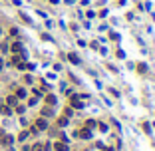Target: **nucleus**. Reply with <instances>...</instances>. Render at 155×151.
Segmentation results:
<instances>
[{
  "mask_svg": "<svg viewBox=\"0 0 155 151\" xmlns=\"http://www.w3.org/2000/svg\"><path fill=\"white\" fill-rule=\"evenodd\" d=\"M0 143H2V145H6V147H8V145H10V143H12V137H10V135H8V133H4V131H0Z\"/></svg>",
  "mask_w": 155,
  "mask_h": 151,
  "instance_id": "nucleus-1",
  "label": "nucleus"
},
{
  "mask_svg": "<svg viewBox=\"0 0 155 151\" xmlns=\"http://www.w3.org/2000/svg\"><path fill=\"white\" fill-rule=\"evenodd\" d=\"M70 104H72V108H78V110H82V108H84V104H82V100H80L78 96H72Z\"/></svg>",
  "mask_w": 155,
  "mask_h": 151,
  "instance_id": "nucleus-2",
  "label": "nucleus"
},
{
  "mask_svg": "<svg viewBox=\"0 0 155 151\" xmlns=\"http://www.w3.org/2000/svg\"><path fill=\"white\" fill-rule=\"evenodd\" d=\"M34 127H36V129H48V121H46V119H44V117H38V121H36V125H34Z\"/></svg>",
  "mask_w": 155,
  "mask_h": 151,
  "instance_id": "nucleus-3",
  "label": "nucleus"
},
{
  "mask_svg": "<svg viewBox=\"0 0 155 151\" xmlns=\"http://www.w3.org/2000/svg\"><path fill=\"white\" fill-rule=\"evenodd\" d=\"M16 104H18V98L16 96H8L6 98V106L8 108H16Z\"/></svg>",
  "mask_w": 155,
  "mask_h": 151,
  "instance_id": "nucleus-4",
  "label": "nucleus"
},
{
  "mask_svg": "<svg viewBox=\"0 0 155 151\" xmlns=\"http://www.w3.org/2000/svg\"><path fill=\"white\" fill-rule=\"evenodd\" d=\"M0 113H4V115H10V113H12V110H10V108H8L4 102H0Z\"/></svg>",
  "mask_w": 155,
  "mask_h": 151,
  "instance_id": "nucleus-5",
  "label": "nucleus"
},
{
  "mask_svg": "<svg viewBox=\"0 0 155 151\" xmlns=\"http://www.w3.org/2000/svg\"><path fill=\"white\" fill-rule=\"evenodd\" d=\"M78 135H80V137H82V139H90V137H92V131H90V129H88V127H86V129H82V131H80V133H78Z\"/></svg>",
  "mask_w": 155,
  "mask_h": 151,
  "instance_id": "nucleus-6",
  "label": "nucleus"
},
{
  "mask_svg": "<svg viewBox=\"0 0 155 151\" xmlns=\"http://www.w3.org/2000/svg\"><path fill=\"white\" fill-rule=\"evenodd\" d=\"M12 52H14V54H22V44H20V42H14V44H12Z\"/></svg>",
  "mask_w": 155,
  "mask_h": 151,
  "instance_id": "nucleus-7",
  "label": "nucleus"
},
{
  "mask_svg": "<svg viewBox=\"0 0 155 151\" xmlns=\"http://www.w3.org/2000/svg\"><path fill=\"white\" fill-rule=\"evenodd\" d=\"M54 149H56V151H68V145H66L64 141H60V143L54 145Z\"/></svg>",
  "mask_w": 155,
  "mask_h": 151,
  "instance_id": "nucleus-8",
  "label": "nucleus"
},
{
  "mask_svg": "<svg viewBox=\"0 0 155 151\" xmlns=\"http://www.w3.org/2000/svg\"><path fill=\"white\" fill-rule=\"evenodd\" d=\"M68 60H70L72 64H80V58H78V54H74V52H72V54H68Z\"/></svg>",
  "mask_w": 155,
  "mask_h": 151,
  "instance_id": "nucleus-9",
  "label": "nucleus"
},
{
  "mask_svg": "<svg viewBox=\"0 0 155 151\" xmlns=\"http://www.w3.org/2000/svg\"><path fill=\"white\" fill-rule=\"evenodd\" d=\"M46 104H48V106H56V96H52V94L46 96Z\"/></svg>",
  "mask_w": 155,
  "mask_h": 151,
  "instance_id": "nucleus-10",
  "label": "nucleus"
},
{
  "mask_svg": "<svg viewBox=\"0 0 155 151\" xmlns=\"http://www.w3.org/2000/svg\"><path fill=\"white\" fill-rule=\"evenodd\" d=\"M58 125H60V127H64V125H68V117H64V115H62V117L58 119Z\"/></svg>",
  "mask_w": 155,
  "mask_h": 151,
  "instance_id": "nucleus-11",
  "label": "nucleus"
},
{
  "mask_svg": "<svg viewBox=\"0 0 155 151\" xmlns=\"http://www.w3.org/2000/svg\"><path fill=\"white\" fill-rule=\"evenodd\" d=\"M137 70H139V74H145V72H147V64H139Z\"/></svg>",
  "mask_w": 155,
  "mask_h": 151,
  "instance_id": "nucleus-12",
  "label": "nucleus"
},
{
  "mask_svg": "<svg viewBox=\"0 0 155 151\" xmlns=\"http://www.w3.org/2000/svg\"><path fill=\"white\" fill-rule=\"evenodd\" d=\"M24 96H26V90L18 88V90H16V98H24Z\"/></svg>",
  "mask_w": 155,
  "mask_h": 151,
  "instance_id": "nucleus-13",
  "label": "nucleus"
},
{
  "mask_svg": "<svg viewBox=\"0 0 155 151\" xmlns=\"http://www.w3.org/2000/svg\"><path fill=\"white\" fill-rule=\"evenodd\" d=\"M30 151H44V147H42V143H36V145L30 147Z\"/></svg>",
  "mask_w": 155,
  "mask_h": 151,
  "instance_id": "nucleus-14",
  "label": "nucleus"
},
{
  "mask_svg": "<svg viewBox=\"0 0 155 151\" xmlns=\"http://www.w3.org/2000/svg\"><path fill=\"white\" fill-rule=\"evenodd\" d=\"M86 127H88V129L96 127V121H94V119H88V121H86Z\"/></svg>",
  "mask_w": 155,
  "mask_h": 151,
  "instance_id": "nucleus-15",
  "label": "nucleus"
},
{
  "mask_svg": "<svg viewBox=\"0 0 155 151\" xmlns=\"http://www.w3.org/2000/svg\"><path fill=\"white\" fill-rule=\"evenodd\" d=\"M28 135H30V133H28V131H22V133H20V135H18V139H20V141H24V139H26V137H28Z\"/></svg>",
  "mask_w": 155,
  "mask_h": 151,
  "instance_id": "nucleus-16",
  "label": "nucleus"
},
{
  "mask_svg": "<svg viewBox=\"0 0 155 151\" xmlns=\"http://www.w3.org/2000/svg\"><path fill=\"white\" fill-rule=\"evenodd\" d=\"M42 115H52V110H50V108H44V110H42Z\"/></svg>",
  "mask_w": 155,
  "mask_h": 151,
  "instance_id": "nucleus-17",
  "label": "nucleus"
},
{
  "mask_svg": "<svg viewBox=\"0 0 155 151\" xmlns=\"http://www.w3.org/2000/svg\"><path fill=\"white\" fill-rule=\"evenodd\" d=\"M2 66H4V62H2V60H0V70H2Z\"/></svg>",
  "mask_w": 155,
  "mask_h": 151,
  "instance_id": "nucleus-18",
  "label": "nucleus"
},
{
  "mask_svg": "<svg viewBox=\"0 0 155 151\" xmlns=\"http://www.w3.org/2000/svg\"><path fill=\"white\" fill-rule=\"evenodd\" d=\"M0 34H2V30H0Z\"/></svg>",
  "mask_w": 155,
  "mask_h": 151,
  "instance_id": "nucleus-19",
  "label": "nucleus"
}]
</instances>
